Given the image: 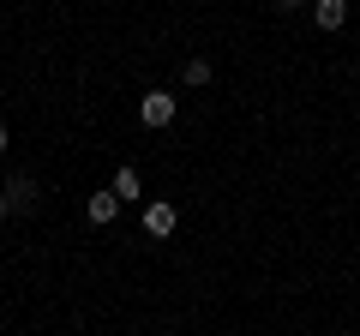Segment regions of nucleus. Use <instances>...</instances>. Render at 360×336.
<instances>
[{
  "instance_id": "5",
  "label": "nucleus",
  "mask_w": 360,
  "mask_h": 336,
  "mask_svg": "<svg viewBox=\"0 0 360 336\" xmlns=\"http://www.w3.org/2000/svg\"><path fill=\"white\" fill-rule=\"evenodd\" d=\"M115 198H120V205L144 198V193H139V168H120V174H115Z\"/></svg>"
},
{
  "instance_id": "1",
  "label": "nucleus",
  "mask_w": 360,
  "mask_h": 336,
  "mask_svg": "<svg viewBox=\"0 0 360 336\" xmlns=\"http://www.w3.org/2000/svg\"><path fill=\"white\" fill-rule=\"evenodd\" d=\"M174 115H180V103H174L168 91H150V96L139 103V120H144V127H174Z\"/></svg>"
},
{
  "instance_id": "10",
  "label": "nucleus",
  "mask_w": 360,
  "mask_h": 336,
  "mask_svg": "<svg viewBox=\"0 0 360 336\" xmlns=\"http://www.w3.org/2000/svg\"><path fill=\"white\" fill-rule=\"evenodd\" d=\"M0 150H6V127H0Z\"/></svg>"
},
{
  "instance_id": "8",
  "label": "nucleus",
  "mask_w": 360,
  "mask_h": 336,
  "mask_svg": "<svg viewBox=\"0 0 360 336\" xmlns=\"http://www.w3.org/2000/svg\"><path fill=\"white\" fill-rule=\"evenodd\" d=\"M276 6H283V13H295V6H307V0H276Z\"/></svg>"
},
{
  "instance_id": "2",
  "label": "nucleus",
  "mask_w": 360,
  "mask_h": 336,
  "mask_svg": "<svg viewBox=\"0 0 360 336\" xmlns=\"http://www.w3.org/2000/svg\"><path fill=\"white\" fill-rule=\"evenodd\" d=\"M312 18H319V30H342L348 25V0H312Z\"/></svg>"
},
{
  "instance_id": "3",
  "label": "nucleus",
  "mask_w": 360,
  "mask_h": 336,
  "mask_svg": "<svg viewBox=\"0 0 360 336\" xmlns=\"http://www.w3.org/2000/svg\"><path fill=\"white\" fill-rule=\"evenodd\" d=\"M144 228H150L156 240H162V234H174V205H162V198H156V205H144Z\"/></svg>"
},
{
  "instance_id": "4",
  "label": "nucleus",
  "mask_w": 360,
  "mask_h": 336,
  "mask_svg": "<svg viewBox=\"0 0 360 336\" xmlns=\"http://www.w3.org/2000/svg\"><path fill=\"white\" fill-rule=\"evenodd\" d=\"M84 217H90V222H115V217H120V198H115V193H90Z\"/></svg>"
},
{
  "instance_id": "9",
  "label": "nucleus",
  "mask_w": 360,
  "mask_h": 336,
  "mask_svg": "<svg viewBox=\"0 0 360 336\" xmlns=\"http://www.w3.org/2000/svg\"><path fill=\"white\" fill-rule=\"evenodd\" d=\"M0 222H6V193H0Z\"/></svg>"
},
{
  "instance_id": "6",
  "label": "nucleus",
  "mask_w": 360,
  "mask_h": 336,
  "mask_svg": "<svg viewBox=\"0 0 360 336\" xmlns=\"http://www.w3.org/2000/svg\"><path fill=\"white\" fill-rule=\"evenodd\" d=\"M180 78H186V84H210V60H186Z\"/></svg>"
},
{
  "instance_id": "7",
  "label": "nucleus",
  "mask_w": 360,
  "mask_h": 336,
  "mask_svg": "<svg viewBox=\"0 0 360 336\" xmlns=\"http://www.w3.org/2000/svg\"><path fill=\"white\" fill-rule=\"evenodd\" d=\"M13 198H18V205H37V181H25V174H18V181H13Z\"/></svg>"
}]
</instances>
